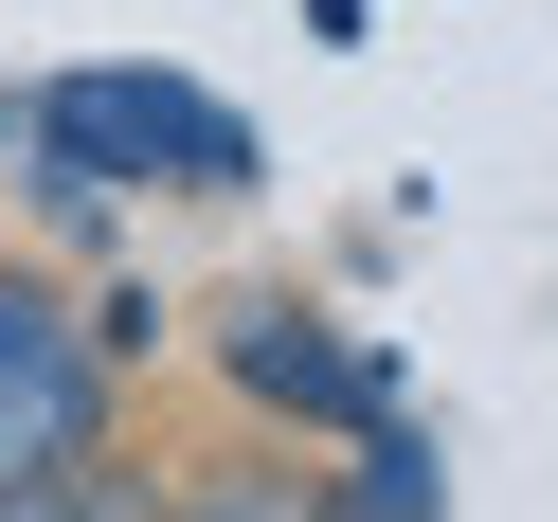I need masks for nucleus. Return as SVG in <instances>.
Returning <instances> with one entry per match:
<instances>
[{
    "mask_svg": "<svg viewBox=\"0 0 558 522\" xmlns=\"http://www.w3.org/2000/svg\"><path fill=\"white\" fill-rule=\"evenodd\" d=\"M37 198L54 217H109V181H181V198H253V126L217 109V90H181V73H73V90H37Z\"/></svg>",
    "mask_w": 558,
    "mask_h": 522,
    "instance_id": "obj_1",
    "label": "nucleus"
},
{
    "mask_svg": "<svg viewBox=\"0 0 558 522\" xmlns=\"http://www.w3.org/2000/svg\"><path fill=\"white\" fill-rule=\"evenodd\" d=\"M90 450H126V378L90 361V306L54 270L0 253V486H54Z\"/></svg>",
    "mask_w": 558,
    "mask_h": 522,
    "instance_id": "obj_2",
    "label": "nucleus"
},
{
    "mask_svg": "<svg viewBox=\"0 0 558 522\" xmlns=\"http://www.w3.org/2000/svg\"><path fill=\"white\" fill-rule=\"evenodd\" d=\"M217 378H234L253 414H306V433L397 414V361H378L342 306H306V289H234V306H217Z\"/></svg>",
    "mask_w": 558,
    "mask_h": 522,
    "instance_id": "obj_3",
    "label": "nucleus"
},
{
    "mask_svg": "<svg viewBox=\"0 0 558 522\" xmlns=\"http://www.w3.org/2000/svg\"><path fill=\"white\" fill-rule=\"evenodd\" d=\"M433 505H450L433 433H397V414H361V469L325 486V522H433Z\"/></svg>",
    "mask_w": 558,
    "mask_h": 522,
    "instance_id": "obj_4",
    "label": "nucleus"
},
{
    "mask_svg": "<svg viewBox=\"0 0 558 522\" xmlns=\"http://www.w3.org/2000/svg\"><path fill=\"white\" fill-rule=\"evenodd\" d=\"M162 522H325V486L270 469V450H217L198 486H162Z\"/></svg>",
    "mask_w": 558,
    "mask_h": 522,
    "instance_id": "obj_5",
    "label": "nucleus"
},
{
    "mask_svg": "<svg viewBox=\"0 0 558 522\" xmlns=\"http://www.w3.org/2000/svg\"><path fill=\"white\" fill-rule=\"evenodd\" d=\"M0 522H162V469L90 450V469H54V486H0Z\"/></svg>",
    "mask_w": 558,
    "mask_h": 522,
    "instance_id": "obj_6",
    "label": "nucleus"
},
{
    "mask_svg": "<svg viewBox=\"0 0 558 522\" xmlns=\"http://www.w3.org/2000/svg\"><path fill=\"white\" fill-rule=\"evenodd\" d=\"M325 37H361V0H325Z\"/></svg>",
    "mask_w": 558,
    "mask_h": 522,
    "instance_id": "obj_7",
    "label": "nucleus"
}]
</instances>
